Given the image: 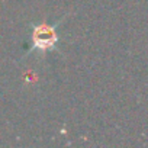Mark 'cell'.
I'll use <instances>...</instances> for the list:
<instances>
[{
  "instance_id": "obj_1",
  "label": "cell",
  "mask_w": 148,
  "mask_h": 148,
  "mask_svg": "<svg viewBox=\"0 0 148 148\" xmlns=\"http://www.w3.org/2000/svg\"><path fill=\"white\" fill-rule=\"evenodd\" d=\"M57 32L55 26H49L47 23H41L34 28L32 32V49H51L57 44Z\"/></svg>"
}]
</instances>
